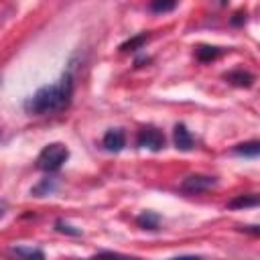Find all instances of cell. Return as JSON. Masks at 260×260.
<instances>
[{"mask_svg":"<svg viewBox=\"0 0 260 260\" xmlns=\"http://www.w3.org/2000/svg\"><path fill=\"white\" fill-rule=\"evenodd\" d=\"M221 53H223V49H219V47H207V45H201V47L195 49V57H197L199 61H203V63L217 59Z\"/></svg>","mask_w":260,"mask_h":260,"instance_id":"cell-9","label":"cell"},{"mask_svg":"<svg viewBox=\"0 0 260 260\" xmlns=\"http://www.w3.org/2000/svg\"><path fill=\"white\" fill-rule=\"evenodd\" d=\"M53 189H55V179H45L41 185H37V187L32 189V195H37V197H43V195L51 193Z\"/></svg>","mask_w":260,"mask_h":260,"instance_id":"cell-15","label":"cell"},{"mask_svg":"<svg viewBox=\"0 0 260 260\" xmlns=\"http://www.w3.org/2000/svg\"><path fill=\"white\" fill-rule=\"evenodd\" d=\"M91 260H142V258H136V256H126V254H120V252H108V250H104V252L95 254Z\"/></svg>","mask_w":260,"mask_h":260,"instance_id":"cell-13","label":"cell"},{"mask_svg":"<svg viewBox=\"0 0 260 260\" xmlns=\"http://www.w3.org/2000/svg\"><path fill=\"white\" fill-rule=\"evenodd\" d=\"M225 79H228L230 83L238 85V87H250L252 81H254V75L248 73V71H244V69H236V71L225 73Z\"/></svg>","mask_w":260,"mask_h":260,"instance_id":"cell-8","label":"cell"},{"mask_svg":"<svg viewBox=\"0 0 260 260\" xmlns=\"http://www.w3.org/2000/svg\"><path fill=\"white\" fill-rule=\"evenodd\" d=\"M175 6H177V2H152L150 4V10H154V12H169Z\"/></svg>","mask_w":260,"mask_h":260,"instance_id":"cell-16","label":"cell"},{"mask_svg":"<svg viewBox=\"0 0 260 260\" xmlns=\"http://www.w3.org/2000/svg\"><path fill=\"white\" fill-rule=\"evenodd\" d=\"M124 142H126V138H124V132H122L120 128L108 130V132L104 134V140H102L104 148L110 150V152H118V150H122V148H124Z\"/></svg>","mask_w":260,"mask_h":260,"instance_id":"cell-5","label":"cell"},{"mask_svg":"<svg viewBox=\"0 0 260 260\" xmlns=\"http://www.w3.org/2000/svg\"><path fill=\"white\" fill-rule=\"evenodd\" d=\"M171 260H203V258H199V256H191V254H187V256H175V258H171Z\"/></svg>","mask_w":260,"mask_h":260,"instance_id":"cell-18","label":"cell"},{"mask_svg":"<svg viewBox=\"0 0 260 260\" xmlns=\"http://www.w3.org/2000/svg\"><path fill=\"white\" fill-rule=\"evenodd\" d=\"M73 95V77L67 71L57 83L51 85H43L41 89H37L26 102H24V110L28 114H53V112H61L69 106Z\"/></svg>","mask_w":260,"mask_h":260,"instance_id":"cell-1","label":"cell"},{"mask_svg":"<svg viewBox=\"0 0 260 260\" xmlns=\"http://www.w3.org/2000/svg\"><path fill=\"white\" fill-rule=\"evenodd\" d=\"M10 254L18 260H45L43 250L39 248H26V246H16L10 250Z\"/></svg>","mask_w":260,"mask_h":260,"instance_id":"cell-7","label":"cell"},{"mask_svg":"<svg viewBox=\"0 0 260 260\" xmlns=\"http://www.w3.org/2000/svg\"><path fill=\"white\" fill-rule=\"evenodd\" d=\"M55 225H57V230H59V232H63V234H71V236H79V234H81L79 230H73V228H71L69 223H65L63 219H59Z\"/></svg>","mask_w":260,"mask_h":260,"instance_id":"cell-17","label":"cell"},{"mask_svg":"<svg viewBox=\"0 0 260 260\" xmlns=\"http://www.w3.org/2000/svg\"><path fill=\"white\" fill-rule=\"evenodd\" d=\"M136 223L142 228V230H156L158 228V215L152 213V211H144L136 217Z\"/></svg>","mask_w":260,"mask_h":260,"instance_id":"cell-10","label":"cell"},{"mask_svg":"<svg viewBox=\"0 0 260 260\" xmlns=\"http://www.w3.org/2000/svg\"><path fill=\"white\" fill-rule=\"evenodd\" d=\"M256 205H258V195H238L228 203V207H232V209H236V207H256Z\"/></svg>","mask_w":260,"mask_h":260,"instance_id":"cell-12","label":"cell"},{"mask_svg":"<svg viewBox=\"0 0 260 260\" xmlns=\"http://www.w3.org/2000/svg\"><path fill=\"white\" fill-rule=\"evenodd\" d=\"M234 152H236V154H242V156H258V152H260V142H258V140H252V142L238 144V146H234Z\"/></svg>","mask_w":260,"mask_h":260,"instance_id":"cell-11","label":"cell"},{"mask_svg":"<svg viewBox=\"0 0 260 260\" xmlns=\"http://www.w3.org/2000/svg\"><path fill=\"white\" fill-rule=\"evenodd\" d=\"M173 138H175V146H177L179 150H185V152H187V150L193 148V136H191V132L187 130L185 124H177V126H175Z\"/></svg>","mask_w":260,"mask_h":260,"instance_id":"cell-6","label":"cell"},{"mask_svg":"<svg viewBox=\"0 0 260 260\" xmlns=\"http://www.w3.org/2000/svg\"><path fill=\"white\" fill-rule=\"evenodd\" d=\"M213 185H215V177H207V175H189L187 179H183L181 189H183L185 193L197 195V193H203V191L211 189Z\"/></svg>","mask_w":260,"mask_h":260,"instance_id":"cell-4","label":"cell"},{"mask_svg":"<svg viewBox=\"0 0 260 260\" xmlns=\"http://www.w3.org/2000/svg\"><path fill=\"white\" fill-rule=\"evenodd\" d=\"M67 158H69V148H67L65 144H61V142H51V144H47V146L39 152V156H37V167L43 169V171H47V173H53V171L61 169V165H63Z\"/></svg>","mask_w":260,"mask_h":260,"instance_id":"cell-2","label":"cell"},{"mask_svg":"<svg viewBox=\"0 0 260 260\" xmlns=\"http://www.w3.org/2000/svg\"><path fill=\"white\" fill-rule=\"evenodd\" d=\"M2 213H4V203H0V217H2Z\"/></svg>","mask_w":260,"mask_h":260,"instance_id":"cell-19","label":"cell"},{"mask_svg":"<svg viewBox=\"0 0 260 260\" xmlns=\"http://www.w3.org/2000/svg\"><path fill=\"white\" fill-rule=\"evenodd\" d=\"M136 144L140 148H148V150H160L165 146V134L154 128V126H146L142 130H138L136 134Z\"/></svg>","mask_w":260,"mask_h":260,"instance_id":"cell-3","label":"cell"},{"mask_svg":"<svg viewBox=\"0 0 260 260\" xmlns=\"http://www.w3.org/2000/svg\"><path fill=\"white\" fill-rule=\"evenodd\" d=\"M146 41H148V35L142 32V35H138V37H134V39H130V41H126V43H122V45H120V51H136V49H140L142 43H146Z\"/></svg>","mask_w":260,"mask_h":260,"instance_id":"cell-14","label":"cell"}]
</instances>
